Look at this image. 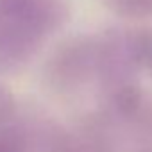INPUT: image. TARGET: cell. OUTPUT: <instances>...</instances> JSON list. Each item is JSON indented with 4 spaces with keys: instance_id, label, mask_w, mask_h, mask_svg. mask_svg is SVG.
I'll return each instance as SVG.
<instances>
[{
    "instance_id": "1",
    "label": "cell",
    "mask_w": 152,
    "mask_h": 152,
    "mask_svg": "<svg viewBox=\"0 0 152 152\" xmlns=\"http://www.w3.org/2000/svg\"><path fill=\"white\" fill-rule=\"evenodd\" d=\"M13 113H15V102H13L11 95L0 86V125L9 122Z\"/></svg>"
}]
</instances>
